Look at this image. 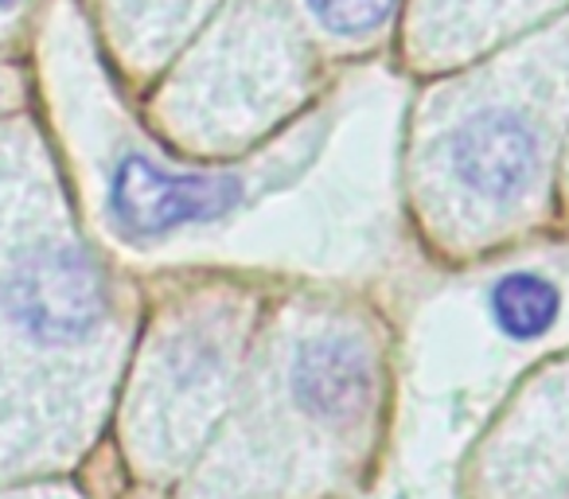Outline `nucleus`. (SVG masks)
<instances>
[{"label": "nucleus", "instance_id": "nucleus-2", "mask_svg": "<svg viewBox=\"0 0 569 499\" xmlns=\"http://www.w3.org/2000/svg\"><path fill=\"white\" fill-rule=\"evenodd\" d=\"M445 172L468 199L507 207L535 183L542 129L519 106H483L445 137Z\"/></svg>", "mask_w": 569, "mask_h": 499}, {"label": "nucleus", "instance_id": "nucleus-5", "mask_svg": "<svg viewBox=\"0 0 569 499\" xmlns=\"http://www.w3.org/2000/svg\"><path fill=\"white\" fill-rule=\"evenodd\" d=\"M320 32L336 40H363L375 36L395 12V0H305Z\"/></svg>", "mask_w": 569, "mask_h": 499}, {"label": "nucleus", "instance_id": "nucleus-3", "mask_svg": "<svg viewBox=\"0 0 569 499\" xmlns=\"http://www.w3.org/2000/svg\"><path fill=\"white\" fill-rule=\"evenodd\" d=\"M293 387L305 410L317 418H351L363 406L371 387V367L359 348L348 340H312L297 351Z\"/></svg>", "mask_w": 569, "mask_h": 499}, {"label": "nucleus", "instance_id": "nucleus-1", "mask_svg": "<svg viewBox=\"0 0 569 499\" xmlns=\"http://www.w3.org/2000/svg\"><path fill=\"white\" fill-rule=\"evenodd\" d=\"M242 191L246 183L238 176L168 172L144 152H126L110 172L106 207L121 234L133 242H149V238H164L168 230L211 222L234 211Z\"/></svg>", "mask_w": 569, "mask_h": 499}, {"label": "nucleus", "instance_id": "nucleus-4", "mask_svg": "<svg viewBox=\"0 0 569 499\" xmlns=\"http://www.w3.org/2000/svg\"><path fill=\"white\" fill-rule=\"evenodd\" d=\"M561 309V297L553 281L538 273H507L491 289V317L499 332L511 340H538L553 328Z\"/></svg>", "mask_w": 569, "mask_h": 499}, {"label": "nucleus", "instance_id": "nucleus-6", "mask_svg": "<svg viewBox=\"0 0 569 499\" xmlns=\"http://www.w3.org/2000/svg\"><path fill=\"white\" fill-rule=\"evenodd\" d=\"M17 4H20V0H0V17H4V12H12Z\"/></svg>", "mask_w": 569, "mask_h": 499}]
</instances>
